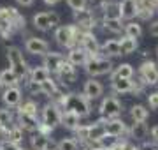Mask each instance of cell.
Here are the masks:
<instances>
[{
	"mask_svg": "<svg viewBox=\"0 0 158 150\" xmlns=\"http://www.w3.org/2000/svg\"><path fill=\"white\" fill-rule=\"evenodd\" d=\"M130 117L134 122H146L148 118V108L142 104H134L130 108Z\"/></svg>",
	"mask_w": 158,
	"mask_h": 150,
	"instance_id": "836d02e7",
	"label": "cell"
},
{
	"mask_svg": "<svg viewBox=\"0 0 158 150\" xmlns=\"http://www.w3.org/2000/svg\"><path fill=\"white\" fill-rule=\"evenodd\" d=\"M137 16V4L134 0H121L119 2V18L132 21Z\"/></svg>",
	"mask_w": 158,
	"mask_h": 150,
	"instance_id": "ffe728a7",
	"label": "cell"
},
{
	"mask_svg": "<svg viewBox=\"0 0 158 150\" xmlns=\"http://www.w3.org/2000/svg\"><path fill=\"white\" fill-rule=\"evenodd\" d=\"M134 2H135L137 6H139V4H142V2H146V0H134Z\"/></svg>",
	"mask_w": 158,
	"mask_h": 150,
	"instance_id": "11a10c76",
	"label": "cell"
},
{
	"mask_svg": "<svg viewBox=\"0 0 158 150\" xmlns=\"http://www.w3.org/2000/svg\"><path fill=\"white\" fill-rule=\"evenodd\" d=\"M104 134H106V129H104V120L102 118L97 120L95 124H88V141H98Z\"/></svg>",
	"mask_w": 158,
	"mask_h": 150,
	"instance_id": "484cf974",
	"label": "cell"
},
{
	"mask_svg": "<svg viewBox=\"0 0 158 150\" xmlns=\"http://www.w3.org/2000/svg\"><path fill=\"white\" fill-rule=\"evenodd\" d=\"M12 126H16V113L9 108H2L0 110V131L7 133Z\"/></svg>",
	"mask_w": 158,
	"mask_h": 150,
	"instance_id": "7402d4cb",
	"label": "cell"
},
{
	"mask_svg": "<svg viewBox=\"0 0 158 150\" xmlns=\"http://www.w3.org/2000/svg\"><path fill=\"white\" fill-rule=\"evenodd\" d=\"M139 76L146 85H156L158 83V65L153 60H144L139 67Z\"/></svg>",
	"mask_w": 158,
	"mask_h": 150,
	"instance_id": "7c38bea8",
	"label": "cell"
},
{
	"mask_svg": "<svg viewBox=\"0 0 158 150\" xmlns=\"http://www.w3.org/2000/svg\"><path fill=\"white\" fill-rule=\"evenodd\" d=\"M119 50H121V55H130L137 50V39H130L127 35H123L119 39Z\"/></svg>",
	"mask_w": 158,
	"mask_h": 150,
	"instance_id": "e575fe53",
	"label": "cell"
},
{
	"mask_svg": "<svg viewBox=\"0 0 158 150\" xmlns=\"http://www.w3.org/2000/svg\"><path fill=\"white\" fill-rule=\"evenodd\" d=\"M34 27L40 32H48L51 29L60 27V16L56 12H37L34 16Z\"/></svg>",
	"mask_w": 158,
	"mask_h": 150,
	"instance_id": "ba28073f",
	"label": "cell"
},
{
	"mask_svg": "<svg viewBox=\"0 0 158 150\" xmlns=\"http://www.w3.org/2000/svg\"><path fill=\"white\" fill-rule=\"evenodd\" d=\"M21 150H32V148H23V147H21Z\"/></svg>",
	"mask_w": 158,
	"mask_h": 150,
	"instance_id": "9f6ffc18",
	"label": "cell"
},
{
	"mask_svg": "<svg viewBox=\"0 0 158 150\" xmlns=\"http://www.w3.org/2000/svg\"><path fill=\"white\" fill-rule=\"evenodd\" d=\"M23 138H25V131H23L18 124L16 126H12L11 129L6 133V141L14 143V145H19V147H21V143H23Z\"/></svg>",
	"mask_w": 158,
	"mask_h": 150,
	"instance_id": "f546056e",
	"label": "cell"
},
{
	"mask_svg": "<svg viewBox=\"0 0 158 150\" xmlns=\"http://www.w3.org/2000/svg\"><path fill=\"white\" fill-rule=\"evenodd\" d=\"M55 76L58 78V81H60L62 85H70V83H74V81L77 80V71H76V67H74L72 64H69L67 58H65V62L60 65V69H58V73Z\"/></svg>",
	"mask_w": 158,
	"mask_h": 150,
	"instance_id": "e0dca14e",
	"label": "cell"
},
{
	"mask_svg": "<svg viewBox=\"0 0 158 150\" xmlns=\"http://www.w3.org/2000/svg\"><path fill=\"white\" fill-rule=\"evenodd\" d=\"M102 18H119V2H106L100 7Z\"/></svg>",
	"mask_w": 158,
	"mask_h": 150,
	"instance_id": "d6a6232c",
	"label": "cell"
},
{
	"mask_svg": "<svg viewBox=\"0 0 158 150\" xmlns=\"http://www.w3.org/2000/svg\"><path fill=\"white\" fill-rule=\"evenodd\" d=\"M148 104L151 110H158V92H153L148 95Z\"/></svg>",
	"mask_w": 158,
	"mask_h": 150,
	"instance_id": "7bdbcfd3",
	"label": "cell"
},
{
	"mask_svg": "<svg viewBox=\"0 0 158 150\" xmlns=\"http://www.w3.org/2000/svg\"><path fill=\"white\" fill-rule=\"evenodd\" d=\"M40 124H44L46 127H49L51 131H55L60 124H62V110L60 106L53 103H46L40 110Z\"/></svg>",
	"mask_w": 158,
	"mask_h": 150,
	"instance_id": "5b68a950",
	"label": "cell"
},
{
	"mask_svg": "<svg viewBox=\"0 0 158 150\" xmlns=\"http://www.w3.org/2000/svg\"><path fill=\"white\" fill-rule=\"evenodd\" d=\"M119 139L118 138H114V136H111V134H104L100 139H98V143H100V147L104 150H111L114 147V145L118 143Z\"/></svg>",
	"mask_w": 158,
	"mask_h": 150,
	"instance_id": "ab89813d",
	"label": "cell"
},
{
	"mask_svg": "<svg viewBox=\"0 0 158 150\" xmlns=\"http://www.w3.org/2000/svg\"><path fill=\"white\" fill-rule=\"evenodd\" d=\"M16 124L21 127L25 133H37L40 126V118L34 115H27V113H18L16 111Z\"/></svg>",
	"mask_w": 158,
	"mask_h": 150,
	"instance_id": "5bb4252c",
	"label": "cell"
},
{
	"mask_svg": "<svg viewBox=\"0 0 158 150\" xmlns=\"http://www.w3.org/2000/svg\"><path fill=\"white\" fill-rule=\"evenodd\" d=\"M4 139H6V133H2V131H0V143H2Z\"/></svg>",
	"mask_w": 158,
	"mask_h": 150,
	"instance_id": "816d5d0a",
	"label": "cell"
},
{
	"mask_svg": "<svg viewBox=\"0 0 158 150\" xmlns=\"http://www.w3.org/2000/svg\"><path fill=\"white\" fill-rule=\"evenodd\" d=\"M25 87H27V92L32 94V95H37V94H40V83H35V81L27 80V81H25Z\"/></svg>",
	"mask_w": 158,
	"mask_h": 150,
	"instance_id": "b9f144b4",
	"label": "cell"
},
{
	"mask_svg": "<svg viewBox=\"0 0 158 150\" xmlns=\"http://www.w3.org/2000/svg\"><path fill=\"white\" fill-rule=\"evenodd\" d=\"M30 147L32 150H55L56 145L53 143L51 136H46V134L40 133H34L30 136Z\"/></svg>",
	"mask_w": 158,
	"mask_h": 150,
	"instance_id": "ac0fdd59",
	"label": "cell"
},
{
	"mask_svg": "<svg viewBox=\"0 0 158 150\" xmlns=\"http://www.w3.org/2000/svg\"><path fill=\"white\" fill-rule=\"evenodd\" d=\"M98 113H100L102 120H111V118H118L121 115V103L114 95H107L102 99L100 106H98Z\"/></svg>",
	"mask_w": 158,
	"mask_h": 150,
	"instance_id": "52a82bcc",
	"label": "cell"
},
{
	"mask_svg": "<svg viewBox=\"0 0 158 150\" xmlns=\"http://www.w3.org/2000/svg\"><path fill=\"white\" fill-rule=\"evenodd\" d=\"M125 35L130 37V39H139L142 35V27L135 21H128V23H125Z\"/></svg>",
	"mask_w": 158,
	"mask_h": 150,
	"instance_id": "d590c367",
	"label": "cell"
},
{
	"mask_svg": "<svg viewBox=\"0 0 158 150\" xmlns=\"http://www.w3.org/2000/svg\"><path fill=\"white\" fill-rule=\"evenodd\" d=\"M149 34L155 35V37H158V20H156V21H153V23L149 25Z\"/></svg>",
	"mask_w": 158,
	"mask_h": 150,
	"instance_id": "bcb514c9",
	"label": "cell"
},
{
	"mask_svg": "<svg viewBox=\"0 0 158 150\" xmlns=\"http://www.w3.org/2000/svg\"><path fill=\"white\" fill-rule=\"evenodd\" d=\"M56 150H79V141L76 138H63L56 143Z\"/></svg>",
	"mask_w": 158,
	"mask_h": 150,
	"instance_id": "74e56055",
	"label": "cell"
},
{
	"mask_svg": "<svg viewBox=\"0 0 158 150\" xmlns=\"http://www.w3.org/2000/svg\"><path fill=\"white\" fill-rule=\"evenodd\" d=\"M88 2H90V0H67V6L76 12V11L86 9V7H88Z\"/></svg>",
	"mask_w": 158,
	"mask_h": 150,
	"instance_id": "60d3db41",
	"label": "cell"
},
{
	"mask_svg": "<svg viewBox=\"0 0 158 150\" xmlns=\"http://www.w3.org/2000/svg\"><path fill=\"white\" fill-rule=\"evenodd\" d=\"M83 30H79L76 25H60L56 30H55V41L62 48H67V50H72V48L79 46V41L83 37Z\"/></svg>",
	"mask_w": 158,
	"mask_h": 150,
	"instance_id": "7a4b0ae2",
	"label": "cell"
},
{
	"mask_svg": "<svg viewBox=\"0 0 158 150\" xmlns=\"http://www.w3.org/2000/svg\"><path fill=\"white\" fill-rule=\"evenodd\" d=\"M149 134H151V139H153V141H156V143H158V126L153 127L151 131H149Z\"/></svg>",
	"mask_w": 158,
	"mask_h": 150,
	"instance_id": "7dc6e473",
	"label": "cell"
},
{
	"mask_svg": "<svg viewBox=\"0 0 158 150\" xmlns=\"http://www.w3.org/2000/svg\"><path fill=\"white\" fill-rule=\"evenodd\" d=\"M2 103L9 110H16L18 106L23 103V92L19 87L2 88Z\"/></svg>",
	"mask_w": 158,
	"mask_h": 150,
	"instance_id": "30bf717a",
	"label": "cell"
},
{
	"mask_svg": "<svg viewBox=\"0 0 158 150\" xmlns=\"http://www.w3.org/2000/svg\"><path fill=\"white\" fill-rule=\"evenodd\" d=\"M153 12H155V9L148 2H142V4L137 6V16L141 18V20H151Z\"/></svg>",
	"mask_w": 158,
	"mask_h": 150,
	"instance_id": "f35d334b",
	"label": "cell"
},
{
	"mask_svg": "<svg viewBox=\"0 0 158 150\" xmlns=\"http://www.w3.org/2000/svg\"><path fill=\"white\" fill-rule=\"evenodd\" d=\"M62 111H72L76 115H79L81 118L83 117H88L91 113V103L88 99L81 94H76V92H69L63 99L62 106H60Z\"/></svg>",
	"mask_w": 158,
	"mask_h": 150,
	"instance_id": "6da1fadb",
	"label": "cell"
},
{
	"mask_svg": "<svg viewBox=\"0 0 158 150\" xmlns=\"http://www.w3.org/2000/svg\"><path fill=\"white\" fill-rule=\"evenodd\" d=\"M0 150H21V147L19 145H14V143H9V141H2L0 143Z\"/></svg>",
	"mask_w": 158,
	"mask_h": 150,
	"instance_id": "f6af8a7d",
	"label": "cell"
},
{
	"mask_svg": "<svg viewBox=\"0 0 158 150\" xmlns=\"http://www.w3.org/2000/svg\"><path fill=\"white\" fill-rule=\"evenodd\" d=\"M128 134L134 139H139V141H144L149 134V127H148L146 122H134L132 127L128 129Z\"/></svg>",
	"mask_w": 158,
	"mask_h": 150,
	"instance_id": "603a6c76",
	"label": "cell"
},
{
	"mask_svg": "<svg viewBox=\"0 0 158 150\" xmlns=\"http://www.w3.org/2000/svg\"><path fill=\"white\" fill-rule=\"evenodd\" d=\"M130 150H142L141 147H135V145H132V147H130Z\"/></svg>",
	"mask_w": 158,
	"mask_h": 150,
	"instance_id": "db71d44e",
	"label": "cell"
},
{
	"mask_svg": "<svg viewBox=\"0 0 158 150\" xmlns=\"http://www.w3.org/2000/svg\"><path fill=\"white\" fill-rule=\"evenodd\" d=\"M63 62H65V55L63 53H58V51H49L42 57V65L49 71L51 74H56L58 69H60V65Z\"/></svg>",
	"mask_w": 158,
	"mask_h": 150,
	"instance_id": "2e32d148",
	"label": "cell"
},
{
	"mask_svg": "<svg viewBox=\"0 0 158 150\" xmlns=\"http://www.w3.org/2000/svg\"><path fill=\"white\" fill-rule=\"evenodd\" d=\"M16 4H19V6H23V7H30L34 4V0H16Z\"/></svg>",
	"mask_w": 158,
	"mask_h": 150,
	"instance_id": "c3c4849f",
	"label": "cell"
},
{
	"mask_svg": "<svg viewBox=\"0 0 158 150\" xmlns=\"http://www.w3.org/2000/svg\"><path fill=\"white\" fill-rule=\"evenodd\" d=\"M130 147H132V143H130V141H127V139H121V141H118V143L114 145L111 150H130Z\"/></svg>",
	"mask_w": 158,
	"mask_h": 150,
	"instance_id": "ee69618b",
	"label": "cell"
},
{
	"mask_svg": "<svg viewBox=\"0 0 158 150\" xmlns=\"http://www.w3.org/2000/svg\"><path fill=\"white\" fill-rule=\"evenodd\" d=\"M6 57L9 60V67H11L14 73L18 74L19 80H28V74H30V67L27 58L23 57V51L19 50L18 46H9L6 50Z\"/></svg>",
	"mask_w": 158,
	"mask_h": 150,
	"instance_id": "3957f363",
	"label": "cell"
},
{
	"mask_svg": "<svg viewBox=\"0 0 158 150\" xmlns=\"http://www.w3.org/2000/svg\"><path fill=\"white\" fill-rule=\"evenodd\" d=\"M102 51H104L106 58L121 55V50H119V39H107L104 44H102Z\"/></svg>",
	"mask_w": 158,
	"mask_h": 150,
	"instance_id": "4dcf8cb0",
	"label": "cell"
},
{
	"mask_svg": "<svg viewBox=\"0 0 158 150\" xmlns=\"http://www.w3.org/2000/svg\"><path fill=\"white\" fill-rule=\"evenodd\" d=\"M79 46L88 53V57H98L102 51V46L98 44V39L93 32H85L79 41Z\"/></svg>",
	"mask_w": 158,
	"mask_h": 150,
	"instance_id": "8fae6325",
	"label": "cell"
},
{
	"mask_svg": "<svg viewBox=\"0 0 158 150\" xmlns=\"http://www.w3.org/2000/svg\"><path fill=\"white\" fill-rule=\"evenodd\" d=\"M111 87H113L114 94H128L132 92L134 83H132V80H111Z\"/></svg>",
	"mask_w": 158,
	"mask_h": 150,
	"instance_id": "1f68e13d",
	"label": "cell"
},
{
	"mask_svg": "<svg viewBox=\"0 0 158 150\" xmlns=\"http://www.w3.org/2000/svg\"><path fill=\"white\" fill-rule=\"evenodd\" d=\"M104 129L106 134H111L114 138H121L125 134H128V127L121 118H111V120H104Z\"/></svg>",
	"mask_w": 158,
	"mask_h": 150,
	"instance_id": "9a60e30c",
	"label": "cell"
},
{
	"mask_svg": "<svg viewBox=\"0 0 158 150\" xmlns=\"http://www.w3.org/2000/svg\"><path fill=\"white\" fill-rule=\"evenodd\" d=\"M106 2H107V0H91V6H93V7H98V9H100V7L106 4Z\"/></svg>",
	"mask_w": 158,
	"mask_h": 150,
	"instance_id": "681fc988",
	"label": "cell"
},
{
	"mask_svg": "<svg viewBox=\"0 0 158 150\" xmlns=\"http://www.w3.org/2000/svg\"><path fill=\"white\" fill-rule=\"evenodd\" d=\"M56 88H58V81L53 80V78L46 80L44 83H40V94L46 95V97H51L53 94L56 92Z\"/></svg>",
	"mask_w": 158,
	"mask_h": 150,
	"instance_id": "8d00e7d4",
	"label": "cell"
},
{
	"mask_svg": "<svg viewBox=\"0 0 158 150\" xmlns=\"http://www.w3.org/2000/svg\"><path fill=\"white\" fill-rule=\"evenodd\" d=\"M0 92H2V87H0Z\"/></svg>",
	"mask_w": 158,
	"mask_h": 150,
	"instance_id": "680465c9",
	"label": "cell"
},
{
	"mask_svg": "<svg viewBox=\"0 0 158 150\" xmlns=\"http://www.w3.org/2000/svg\"><path fill=\"white\" fill-rule=\"evenodd\" d=\"M97 23H98V21H97V18H95L93 7H91V9L86 7L83 11L74 12V25H76L79 30H83V32H93Z\"/></svg>",
	"mask_w": 158,
	"mask_h": 150,
	"instance_id": "8992f818",
	"label": "cell"
},
{
	"mask_svg": "<svg viewBox=\"0 0 158 150\" xmlns=\"http://www.w3.org/2000/svg\"><path fill=\"white\" fill-rule=\"evenodd\" d=\"M25 50L30 55H39V57H44L46 53H49V42L42 37H37V35H28L25 39Z\"/></svg>",
	"mask_w": 158,
	"mask_h": 150,
	"instance_id": "9c48e42d",
	"label": "cell"
},
{
	"mask_svg": "<svg viewBox=\"0 0 158 150\" xmlns=\"http://www.w3.org/2000/svg\"><path fill=\"white\" fill-rule=\"evenodd\" d=\"M102 94H104V85H102L98 80L90 78V80L85 81V85H83V95H85L90 103L95 101V99H100Z\"/></svg>",
	"mask_w": 158,
	"mask_h": 150,
	"instance_id": "4fadbf2b",
	"label": "cell"
},
{
	"mask_svg": "<svg viewBox=\"0 0 158 150\" xmlns=\"http://www.w3.org/2000/svg\"><path fill=\"white\" fill-rule=\"evenodd\" d=\"M18 113H27V115H34V117H39L40 110H39V104L35 103L34 99H25L19 106L16 108Z\"/></svg>",
	"mask_w": 158,
	"mask_h": 150,
	"instance_id": "f1b7e54d",
	"label": "cell"
},
{
	"mask_svg": "<svg viewBox=\"0 0 158 150\" xmlns=\"http://www.w3.org/2000/svg\"><path fill=\"white\" fill-rule=\"evenodd\" d=\"M132 78H134V67L130 64H119L111 74V80H132Z\"/></svg>",
	"mask_w": 158,
	"mask_h": 150,
	"instance_id": "83f0119b",
	"label": "cell"
},
{
	"mask_svg": "<svg viewBox=\"0 0 158 150\" xmlns=\"http://www.w3.org/2000/svg\"><path fill=\"white\" fill-rule=\"evenodd\" d=\"M60 126H63L69 131H76L81 126V117L72 113V111H62V124Z\"/></svg>",
	"mask_w": 158,
	"mask_h": 150,
	"instance_id": "d4e9b609",
	"label": "cell"
},
{
	"mask_svg": "<svg viewBox=\"0 0 158 150\" xmlns=\"http://www.w3.org/2000/svg\"><path fill=\"white\" fill-rule=\"evenodd\" d=\"M156 57H158V48H156Z\"/></svg>",
	"mask_w": 158,
	"mask_h": 150,
	"instance_id": "6f0895ef",
	"label": "cell"
},
{
	"mask_svg": "<svg viewBox=\"0 0 158 150\" xmlns=\"http://www.w3.org/2000/svg\"><path fill=\"white\" fill-rule=\"evenodd\" d=\"M67 62L69 64H72L74 67H85V64L88 62V53L83 50L81 46H76V48H72V50H69V53H67Z\"/></svg>",
	"mask_w": 158,
	"mask_h": 150,
	"instance_id": "d6986e66",
	"label": "cell"
},
{
	"mask_svg": "<svg viewBox=\"0 0 158 150\" xmlns=\"http://www.w3.org/2000/svg\"><path fill=\"white\" fill-rule=\"evenodd\" d=\"M85 71L90 74V78L109 74L113 73V62L106 57H90L88 62L85 64Z\"/></svg>",
	"mask_w": 158,
	"mask_h": 150,
	"instance_id": "277c9868",
	"label": "cell"
},
{
	"mask_svg": "<svg viewBox=\"0 0 158 150\" xmlns=\"http://www.w3.org/2000/svg\"><path fill=\"white\" fill-rule=\"evenodd\" d=\"M102 27L107 32H113V34H121L125 30V23L121 18H102Z\"/></svg>",
	"mask_w": 158,
	"mask_h": 150,
	"instance_id": "cb8c5ba5",
	"label": "cell"
},
{
	"mask_svg": "<svg viewBox=\"0 0 158 150\" xmlns=\"http://www.w3.org/2000/svg\"><path fill=\"white\" fill-rule=\"evenodd\" d=\"M60 0H44V4H48V6H56Z\"/></svg>",
	"mask_w": 158,
	"mask_h": 150,
	"instance_id": "f907efd6",
	"label": "cell"
},
{
	"mask_svg": "<svg viewBox=\"0 0 158 150\" xmlns=\"http://www.w3.org/2000/svg\"><path fill=\"white\" fill-rule=\"evenodd\" d=\"M55 150H56V148H55Z\"/></svg>",
	"mask_w": 158,
	"mask_h": 150,
	"instance_id": "91938a15",
	"label": "cell"
},
{
	"mask_svg": "<svg viewBox=\"0 0 158 150\" xmlns=\"http://www.w3.org/2000/svg\"><path fill=\"white\" fill-rule=\"evenodd\" d=\"M51 73L46 69L44 65H35L30 69V74H28V80L30 81H35V83H44L46 80H49L51 78Z\"/></svg>",
	"mask_w": 158,
	"mask_h": 150,
	"instance_id": "4316f807",
	"label": "cell"
},
{
	"mask_svg": "<svg viewBox=\"0 0 158 150\" xmlns=\"http://www.w3.org/2000/svg\"><path fill=\"white\" fill-rule=\"evenodd\" d=\"M142 150H158V148H156V147H149V145H148V147H144Z\"/></svg>",
	"mask_w": 158,
	"mask_h": 150,
	"instance_id": "f5cc1de1",
	"label": "cell"
},
{
	"mask_svg": "<svg viewBox=\"0 0 158 150\" xmlns=\"http://www.w3.org/2000/svg\"><path fill=\"white\" fill-rule=\"evenodd\" d=\"M19 78L11 67L0 71V87L2 88H11V87H19Z\"/></svg>",
	"mask_w": 158,
	"mask_h": 150,
	"instance_id": "44dd1931",
	"label": "cell"
}]
</instances>
